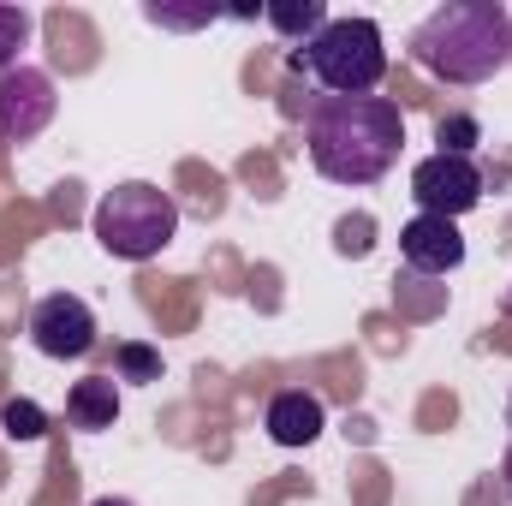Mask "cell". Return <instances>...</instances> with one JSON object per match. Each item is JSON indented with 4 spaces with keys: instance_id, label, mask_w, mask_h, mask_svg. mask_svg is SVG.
Instances as JSON below:
<instances>
[{
    "instance_id": "cell-6",
    "label": "cell",
    "mask_w": 512,
    "mask_h": 506,
    "mask_svg": "<svg viewBox=\"0 0 512 506\" xmlns=\"http://www.w3.org/2000/svg\"><path fill=\"white\" fill-rule=\"evenodd\" d=\"M30 346L42 358H90L96 352V310L78 292H48L30 310Z\"/></svg>"
},
{
    "instance_id": "cell-15",
    "label": "cell",
    "mask_w": 512,
    "mask_h": 506,
    "mask_svg": "<svg viewBox=\"0 0 512 506\" xmlns=\"http://www.w3.org/2000/svg\"><path fill=\"white\" fill-rule=\"evenodd\" d=\"M114 370H120V381H161V352L126 340V346L114 352Z\"/></svg>"
},
{
    "instance_id": "cell-18",
    "label": "cell",
    "mask_w": 512,
    "mask_h": 506,
    "mask_svg": "<svg viewBox=\"0 0 512 506\" xmlns=\"http://www.w3.org/2000/svg\"><path fill=\"white\" fill-rule=\"evenodd\" d=\"M90 506H137V501H126V495H102V501H90Z\"/></svg>"
},
{
    "instance_id": "cell-16",
    "label": "cell",
    "mask_w": 512,
    "mask_h": 506,
    "mask_svg": "<svg viewBox=\"0 0 512 506\" xmlns=\"http://www.w3.org/2000/svg\"><path fill=\"white\" fill-rule=\"evenodd\" d=\"M477 137H483V126H477L471 114H453V120H441V126H435L441 155H471V149H477Z\"/></svg>"
},
{
    "instance_id": "cell-2",
    "label": "cell",
    "mask_w": 512,
    "mask_h": 506,
    "mask_svg": "<svg viewBox=\"0 0 512 506\" xmlns=\"http://www.w3.org/2000/svg\"><path fill=\"white\" fill-rule=\"evenodd\" d=\"M411 60L441 84H489L512 66V12L501 0H447L411 30Z\"/></svg>"
},
{
    "instance_id": "cell-5",
    "label": "cell",
    "mask_w": 512,
    "mask_h": 506,
    "mask_svg": "<svg viewBox=\"0 0 512 506\" xmlns=\"http://www.w3.org/2000/svg\"><path fill=\"white\" fill-rule=\"evenodd\" d=\"M411 197L423 215H441V221H459L483 203V167L471 155H423L411 167Z\"/></svg>"
},
{
    "instance_id": "cell-1",
    "label": "cell",
    "mask_w": 512,
    "mask_h": 506,
    "mask_svg": "<svg viewBox=\"0 0 512 506\" xmlns=\"http://www.w3.org/2000/svg\"><path fill=\"white\" fill-rule=\"evenodd\" d=\"M304 149L328 185H376L405 149V114L387 96H322L304 120Z\"/></svg>"
},
{
    "instance_id": "cell-3",
    "label": "cell",
    "mask_w": 512,
    "mask_h": 506,
    "mask_svg": "<svg viewBox=\"0 0 512 506\" xmlns=\"http://www.w3.org/2000/svg\"><path fill=\"white\" fill-rule=\"evenodd\" d=\"M292 66H304L328 96H370L387 78V48L376 18H328L310 42H298Z\"/></svg>"
},
{
    "instance_id": "cell-7",
    "label": "cell",
    "mask_w": 512,
    "mask_h": 506,
    "mask_svg": "<svg viewBox=\"0 0 512 506\" xmlns=\"http://www.w3.org/2000/svg\"><path fill=\"white\" fill-rule=\"evenodd\" d=\"M54 108H60V96H54V78L42 66L0 72V143H30L54 120Z\"/></svg>"
},
{
    "instance_id": "cell-8",
    "label": "cell",
    "mask_w": 512,
    "mask_h": 506,
    "mask_svg": "<svg viewBox=\"0 0 512 506\" xmlns=\"http://www.w3.org/2000/svg\"><path fill=\"white\" fill-rule=\"evenodd\" d=\"M399 256L411 274H453L465 262V239H459V221H441V215H417L399 227Z\"/></svg>"
},
{
    "instance_id": "cell-13",
    "label": "cell",
    "mask_w": 512,
    "mask_h": 506,
    "mask_svg": "<svg viewBox=\"0 0 512 506\" xmlns=\"http://www.w3.org/2000/svg\"><path fill=\"white\" fill-rule=\"evenodd\" d=\"M24 42H30V12H24V6H0V72L24 66V60H18Z\"/></svg>"
},
{
    "instance_id": "cell-12",
    "label": "cell",
    "mask_w": 512,
    "mask_h": 506,
    "mask_svg": "<svg viewBox=\"0 0 512 506\" xmlns=\"http://www.w3.org/2000/svg\"><path fill=\"white\" fill-rule=\"evenodd\" d=\"M0 429H6L12 441H42V435H48V417H42V405H30V399H6V405H0Z\"/></svg>"
},
{
    "instance_id": "cell-10",
    "label": "cell",
    "mask_w": 512,
    "mask_h": 506,
    "mask_svg": "<svg viewBox=\"0 0 512 506\" xmlns=\"http://www.w3.org/2000/svg\"><path fill=\"white\" fill-rule=\"evenodd\" d=\"M120 417V376H84L66 393V423L72 429H114Z\"/></svg>"
},
{
    "instance_id": "cell-14",
    "label": "cell",
    "mask_w": 512,
    "mask_h": 506,
    "mask_svg": "<svg viewBox=\"0 0 512 506\" xmlns=\"http://www.w3.org/2000/svg\"><path fill=\"white\" fill-rule=\"evenodd\" d=\"M143 18H149V24H173V30H203V24H215L221 12H215V6H167V0H149Z\"/></svg>"
},
{
    "instance_id": "cell-17",
    "label": "cell",
    "mask_w": 512,
    "mask_h": 506,
    "mask_svg": "<svg viewBox=\"0 0 512 506\" xmlns=\"http://www.w3.org/2000/svg\"><path fill=\"white\" fill-rule=\"evenodd\" d=\"M501 489H507V501H512V447H507V459H501Z\"/></svg>"
},
{
    "instance_id": "cell-9",
    "label": "cell",
    "mask_w": 512,
    "mask_h": 506,
    "mask_svg": "<svg viewBox=\"0 0 512 506\" xmlns=\"http://www.w3.org/2000/svg\"><path fill=\"white\" fill-rule=\"evenodd\" d=\"M328 429V405L304 387H286L268 399V441L274 447H310L316 435Z\"/></svg>"
},
{
    "instance_id": "cell-19",
    "label": "cell",
    "mask_w": 512,
    "mask_h": 506,
    "mask_svg": "<svg viewBox=\"0 0 512 506\" xmlns=\"http://www.w3.org/2000/svg\"><path fill=\"white\" fill-rule=\"evenodd\" d=\"M507 316H512V292H507Z\"/></svg>"
},
{
    "instance_id": "cell-11",
    "label": "cell",
    "mask_w": 512,
    "mask_h": 506,
    "mask_svg": "<svg viewBox=\"0 0 512 506\" xmlns=\"http://www.w3.org/2000/svg\"><path fill=\"white\" fill-rule=\"evenodd\" d=\"M262 18H268L274 30H286V36H304V42H310V36L328 24V6H322V0H292V6H268Z\"/></svg>"
},
{
    "instance_id": "cell-4",
    "label": "cell",
    "mask_w": 512,
    "mask_h": 506,
    "mask_svg": "<svg viewBox=\"0 0 512 506\" xmlns=\"http://www.w3.org/2000/svg\"><path fill=\"white\" fill-rule=\"evenodd\" d=\"M90 227H96V245L108 256H120V262H149V256H161L173 245V233H179V203H173L161 185H149V179H126V185H114V191L96 203Z\"/></svg>"
}]
</instances>
